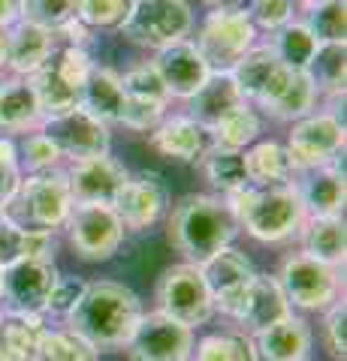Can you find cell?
<instances>
[{"label":"cell","mask_w":347,"mask_h":361,"mask_svg":"<svg viewBox=\"0 0 347 361\" xmlns=\"http://www.w3.org/2000/svg\"><path fill=\"white\" fill-rule=\"evenodd\" d=\"M142 313V301L133 289L112 280H97L88 283L82 301L66 316V322L70 331L85 337L94 349H118L127 346Z\"/></svg>","instance_id":"cell-1"},{"label":"cell","mask_w":347,"mask_h":361,"mask_svg":"<svg viewBox=\"0 0 347 361\" xmlns=\"http://www.w3.org/2000/svg\"><path fill=\"white\" fill-rule=\"evenodd\" d=\"M239 235V223L227 199L187 196L172 208L170 241L190 265H203L220 247H230Z\"/></svg>","instance_id":"cell-2"},{"label":"cell","mask_w":347,"mask_h":361,"mask_svg":"<svg viewBox=\"0 0 347 361\" xmlns=\"http://www.w3.org/2000/svg\"><path fill=\"white\" fill-rule=\"evenodd\" d=\"M239 229H245L257 241L278 244L299 235L305 223V205L299 199L296 184L284 187H242L239 193L227 196Z\"/></svg>","instance_id":"cell-3"},{"label":"cell","mask_w":347,"mask_h":361,"mask_svg":"<svg viewBox=\"0 0 347 361\" xmlns=\"http://www.w3.org/2000/svg\"><path fill=\"white\" fill-rule=\"evenodd\" d=\"M70 208H73L70 180L58 169H49V172H33L30 178H21L16 193L0 208V214L6 220H13L16 226H21V229L54 232L66 223Z\"/></svg>","instance_id":"cell-4"},{"label":"cell","mask_w":347,"mask_h":361,"mask_svg":"<svg viewBox=\"0 0 347 361\" xmlns=\"http://www.w3.org/2000/svg\"><path fill=\"white\" fill-rule=\"evenodd\" d=\"M91 54L79 45H64L61 51H52V58L40 66L37 73L25 75L33 94H37V103L42 109V118L49 115H61V111H70L79 106L82 97V85L88 73H91Z\"/></svg>","instance_id":"cell-5"},{"label":"cell","mask_w":347,"mask_h":361,"mask_svg":"<svg viewBox=\"0 0 347 361\" xmlns=\"http://www.w3.org/2000/svg\"><path fill=\"white\" fill-rule=\"evenodd\" d=\"M190 30H194V13L187 0H133L127 18L121 21V33L130 42L154 51L187 39Z\"/></svg>","instance_id":"cell-6"},{"label":"cell","mask_w":347,"mask_h":361,"mask_svg":"<svg viewBox=\"0 0 347 361\" xmlns=\"http://www.w3.org/2000/svg\"><path fill=\"white\" fill-rule=\"evenodd\" d=\"M64 226L76 256L85 262H106L124 241V223L118 211L103 202H73Z\"/></svg>","instance_id":"cell-7"},{"label":"cell","mask_w":347,"mask_h":361,"mask_svg":"<svg viewBox=\"0 0 347 361\" xmlns=\"http://www.w3.org/2000/svg\"><path fill=\"white\" fill-rule=\"evenodd\" d=\"M158 310L187 325V329L206 325L215 316V301H211V292L199 274V265L182 262L163 271L158 283Z\"/></svg>","instance_id":"cell-8"},{"label":"cell","mask_w":347,"mask_h":361,"mask_svg":"<svg viewBox=\"0 0 347 361\" xmlns=\"http://www.w3.org/2000/svg\"><path fill=\"white\" fill-rule=\"evenodd\" d=\"M54 280H58V268L52 259H16L13 265L0 268V304L6 307V313L46 316Z\"/></svg>","instance_id":"cell-9"},{"label":"cell","mask_w":347,"mask_h":361,"mask_svg":"<svg viewBox=\"0 0 347 361\" xmlns=\"http://www.w3.org/2000/svg\"><path fill=\"white\" fill-rule=\"evenodd\" d=\"M257 27L245 9H211L196 33V49L211 70H233L245 51L254 45Z\"/></svg>","instance_id":"cell-10"},{"label":"cell","mask_w":347,"mask_h":361,"mask_svg":"<svg viewBox=\"0 0 347 361\" xmlns=\"http://www.w3.org/2000/svg\"><path fill=\"white\" fill-rule=\"evenodd\" d=\"M290 307L302 310H327L339 301V268H332L308 253H293L284 259L278 274Z\"/></svg>","instance_id":"cell-11"},{"label":"cell","mask_w":347,"mask_h":361,"mask_svg":"<svg viewBox=\"0 0 347 361\" xmlns=\"http://www.w3.org/2000/svg\"><path fill=\"white\" fill-rule=\"evenodd\" d=\"M341 151H344V123L332 111L305 115L293 123V133H290L287 142V157L296 172L335 163Z\"/></svg>","instance_id":"cell-12"},{"label":"cell","mask_w":347,"mask_h":361,"mask_svg":"<svg viewBox=\"0 0 347 361\" xmlns=\"http://www.w3.org/2000/svg\"><path fill=\"white\" fill-rule=\"evenodd\" d=\"M199 274H203L206 286L211 292L215 310L227 313L230 319H236L245 298H248L254 277H257V268L251 265V259L242 250H236V247H220L215 256H208L206 262L199 265Z\"/></svg>","instance_id":"cell-13"},{"label":"cell","mask_w":347,"mask_h":361,"mask_svg":"<svg viewBox=\"0 0 347 361\" xmlns=\"http://www.w3.org/2000/svg\"><path fill=\"white\" fill-rule=\"evenodd\" d=\"M130 361H190L194 329L170 319L166 313H142L136 331L127 341Z\"/></svg>","instance_id":"cell-14"},{"label":"cell","mask_w":347,"mask_h":361,"mask_svg":"<svg viewBox=\"0 0 347 361\" xmlns=\"http://www.w3.org/2000/svg\"><path fill=\"white\" fill-rule=\"evenodd\" d=\"M40 133L49 135L54 142V148L61 151V157H70V160L109 154V145H112L109 127L103 121H97L94 115H88L82 106L61 111V115L42 118Z\"/></svg>","instance_id":"cell-15"},{"label":"cell","mask_w":347,"mask_h":361,"mask_svg":"<svg viewBox=\"0 0 347 361\" xmlns=\"http://www.w3.org/2000/svg\"><path fill=\"white\" fill-rule=\"evenodd\" d=\"M112 208L118 211L124 229L145 232L148 226H154L163 217L166 208H170V184H166V178L160 172L130 175Z\"/></svg>","instance_id":"cell-16"},{"label":"cell","mask_w":347,"mask_h":361,"mask_svg":"<svg viewBox=\"0 0 347 361\" xmlns=\"http://www.w3.org/2000/svg\"><path fill=\"white\" fill-rule=\"evenodd\" d=\"M127 178L130 172L124 169V163H118L109 154L73 160V169L66 172L73 202H103V205H115Z\"/></svg>","instance_id":"cell-17"},{"label":"cell","mask_w":347,"mask_h":361,"mask_svg":"<svg viewBox=\"0 0 347 361\" xmlns=\"http://www.w3.org/2000/svg\"><path fill=\"white\" fill-rule=\"evenodd\" d=\"M317 103V87L308 78L305 70H290V66H278L275 75L269 78L263 87L257 106L266 109L278 121H299L311 115V109Z\"/></svg>","instance_id":"cell-18"},{"label":"cell","mask_w":347,"mask_h":361,"mask_svg":"<svg viewBox=\"0 0 347 361\" xmlns=\"http://www.w3.org/2000/svg\"><path fill=\"white\" fill-rule=\"evenodd\" d=\"M151 63L160 73L170 97H178V99H190L211 75V66L206 63V58L199 54V49L190 39L166 45V49L158 51V58Z\"/></svg>","instance_id":"cell-19"},{"label":"cell","mask_w":347,"mask_h":361,"mask_svg":"<svg viewBox=\"0 0 347 361\" xmlns=\"http://www.w3.org/2000/svg\"><path fill=\"white\" fill-rule=\"evenodd\" d=\"M293 313V307H290V301L284 295L281 283H278V277L272 274H257L254 283L248 289V298H245L242 310L236 316L239 322V331L245 334H257L269 329V325H275L278 319H284V316Z\"/></svg>","instance_id":"cell-20"},{"label":"cell","mask_w":347,"mask_h":361,"mask_svg":"<svg viewBox=\"0 0 347 361\" xmlns=\"http://www.w3.org/2000/svg\"><path fill=\"white\" fill-rule=\"evenodd\" d=\"M299 178V199L305 205L308 217H339L344 208V172L335 163L317 166V169H305L296 172Z\"/></svg>","instance_id":"cell-21"},{"label":"cell","mask_w":347,"mask_h":361,"mask_svg":"<svg viewBox=\"0 0 347 361\" xmlns=\"http://www.w3.org/2000/svg\"><path fill=\"white\" fill-rule=\"evenodd\" d=\"M260 361H302L311 353V329L302 316L290 313L254 334Z\"/></svg>","instance_id":"cell-22"},{"label":"cell","mask_w":347,"mask_h":361,"mask_svg":"<svg viewBox=\"0 0 347 361\" xmlns=\"http://www.w3.org/2000/svg\"><path fill=\"white\" fill-rule=\"evenodd\" d=\"M151 145H154V151L170 157V160L196 163L199 157L208 151V130L190 115L170 118V121H160L158 127H154Z\"/></svg>","instance_id":"cell-23"},{"label":"cell","mask_w":347,"mask_h":361,"mask_svg":"<svg viewBox=\"0 0 347 361\" xmlns=\"http://www.w3.org/2000/svg\"><path fill=\"white\" fill-rule=\"evenodd\" d=\"M79 106L94 115L97 121H103L106 127L109 123H121L124 118V106H127V94L124 85H121V75L109 66H91L85 85H82V97Z\"/></svg>","instance_id":"cell-24"},{"label":"cell","mask_w":347,"mask_h":361,"mask_svg":"<svg viewBox=\"0 0 347 361\" xmlns=\"http://www.w3.org/2000/svg\"><path fill=\"white\" fill-rule=\"evenodd\" d=\"M54 37L58 33H52L46 27H37L30 21H18L6 33V66H13L16 75L37 73L52 58Z\"/></svg>","instance_id":"cell-25"},{"label":"cell","mask_w":347,"mask_h":361,"mask_svg":"<svg viewBox=\"0 0 347 361\" xmlns=\"http://www.w3.org/2000/svg\"><path fill=\"white\" fill-rule=\"evenodd\" d=\"M42 123V109L37 94L25 75L0 82V130L4 133H28Z\"/></svg>","instance_id":"cell-26"},{"label":"cell","mask_w":347,"mask_h":361,"mask_svg":"<svg viewBox=\"0 0 347 361\" xmlns=\"http://www.w3.org/2000/svg\"><path fill=\"white\" fill-rule=\"evenodd\" d=\"M245 154V172L251 187H284L296 184V169L290 163L287 148L278 142H254Z\"/></svg>","instance_id":"cell-27"},{"label":"cell","mask_w":347,"mask_h":361,"mask_svg":"<svg viewBox=\"0 0 347 361\" xmlns=\"http://www.w3.org/2000/svg\"><path fill=\"white\" fill-rule=\"evenodd\" d=\"M187 103H190V118L199 121L208 130L211 123L227 115L233 106L242 103V94H239L236 82H233L230 70H211V75L206 78V85L199 87Z\"/></svg>","instance_id":"cell-28"},{"label":"cell","mask_w":347,"mask_h":361,"mask_svg":"<svg viewBox=\"0 0 347 361\" xmlns=\"http://www.w3.org/2000/svg\"><path fill=\"white\" fill-rule=\"evenodd\" d=\"M42 331H46L42 316L4 313L0 316V361H37Z\"/></svg>","instance_id":"cell-29"},{"label":"cell","mask_w":347,"mask_h":361,"mask_svg":"<svg viewBox=\"0 0 347 361\" xmlns=\"http://www.w3.org/2000/svg\"><path fill=\"white\" fill-rule=\"evenodd\" d=\"M299 235H302V247H305L302 253L314 256L332 268L344 265V220H341V214L339 217H305Z\"/></svg>","instance_id":"cell-30"},{"label":"cell","mask_w":347,"mask_h":361,"mask_svg":"<svg viewBox=\"0 0 347 361\" xmlns=\"http://www.w3.org/2000/svg\"><path fill=\"white\" fill-rule=\"evenodd\" d=\"M281 66L278 54L272 51V45H251L242 58L233 63V82H236L239 94L245 103H257L263 94V87L269 85V78L275 75V70Z\"/></svg>","instance_id":"cell-31"},{"label":"cell","mask_w":347,"mask_h":361,"mask_svg":"<svg viewBox=\"0 0 347 361\" xmlns=\"http://www.w3.org/2000/svg\"><path fill=\"white\" fill-rule=\"evenodd\" d=\"M54 253V232L42 229H21L13 220L0 214V268L13 265L16 259L37 256V259H52Z\"/></svg>","instance_id":"cell-32"},{"label":"cell","mask_w":347,"mask_h":361,"mask_svg":"<svg viewBox=\"0 0 347 361\" xmlns=\"http://www.w3.org/2000/svg\"><path fill=\"white\" fill-rule=\"evenodd\" d=\"M260 130H263V123H260V115L254 111L251 103H242L239 106H233L227 115L218 118L215 123L208 127V135L215 139L218 148H230V151H245V148H251V145L260 139Z\"/></svg>","instance_id":"cell-33"},{"label":"cell","mask_w":347,"mask_h":361,"mask_svg":"<svg viewBox=\"0 0 347 361\" xmlns=\"http://www.w3.org/2000/svg\"><path fill=\"white\" fill-rule=\"evenodd\" d=\"M203 175L208 178V184L220 190L223 196L239 193L242 187H248V172H245V154L242 151H230V148H208L203 157Z\"/></svg>","instance_id":"cell-34"},{"label":"cell","mask_w":347,"mask_h":361,"mask_svg":"<svg viewBox=\"0 0 347 361\" xmlns=\"http://www.w3.org/2000/svg\"><path fill=\"white\" fill-rule=\"evenodd\" d=\"M305 73L317 94L344 99V42H320Z\"/></svg>","instance_id":"cell-35"},{"label":"cell","mask_w":347,"mask_h":361,"mask_svg":"<svg viewBox=\"0 0 347 361\" xmlns=\"http://www.w3.org/2000/svg\"><path fill=\"white\" fill-rule=\"evenodd\" d=\"M317 37L308 30L305 21H287L284 27L275 30L272 39V51L278 54V61L290 70H308L311 58L317 51Z\"/></svg>","instance_id":"cell-36"},{"label":"cell","mask_w":347,"mask_h":361,"mask_svg":"<svg viewBox=\"0 0 347 361\" xmlns=\"http://www.w3.org/2000/svg\"><path fill=\"white\" fill-rule=\"evenodd\" d=\"M194 361H260L257 343L245 331H227V334H208L196 343L190 353Z\"/></svg>","instance_id":"cell-37"},{"label":"cell","mask_w":347,"mask_h":361,"mask_svg":"<svg viewBox=\"0 0 347 361\" xmlns=\"http://www.w3.org/2000/svg\"><path fill=\"white\" fill-rule=\"evenodd\" d=\"M37 361H100V349L76 331H42L37 346Z\"/></svg>","instance_id":"cell-38"},{"label":"cell","mask_w":347,"mask_h":361,"mask_svg":"<svg viewBox=\"0 0 347 361\" xmlns=\"http://www.w3.org/2000/svg\"><path fill=\"white\" fill-rule=\"evenodd\" d=\"M308 30L317 42H344L347 33V0H320L308 6Z\"/></svg>","instance_id":"cell-39"},{"label":"cell","mask_w":347,"mask_h":361,"mask_svg":"<svg viewBox=\"0 0 347 361\" xmlns=\"http://www.w3.org/2000/svg\"><path fill=\"white\" fill-rule=\"evenodd\" d=\"M124 94L139 103H154V106H166L170 103V90H166L160 73L154 70V63H139L130 73L121 75Z\"/></svg>","instance_id":"cell-40"},{"label":"cell","mask_w":347,"mask_h":361,"mask_svg":"<svg viewBox=\"0 0 347 361\" xmlns=\"http://www.w3.org/2000/svg\"><path fill=\"white\" fill-rule=\"evenodd\" d=\"M76 18V0H21V21L58 33Z\"/></svg>","instance_id":"cell-41"},{"label":"cell","mask_w":347,"mask_h":361,"mask_svg":"<svg viewBox=\"0 0 347 361\" xmlns=\"http://www.w3.org/2000/svg\"><path fill=\"white\" fill-rule=\"evenodd\" d=\"M133 0H76V18L85 27H121Z\"/></svg>","instance_id":"cell-42"},{"label":"cell","mask_w":347,"mask_h":361,"mask_svg":"<svg viewBox=\"0 0 347 361\" xmlns=\"http://www.w3.org/2000/svg\"><path fill=\"white\" fill-rule=\"evenodd\" d=\"M61 160H64L61 151L54 148V142L42 133L25 135V142H21V148H18V166L25 163L28 172H49V169H54Z\"/></svg>","instance_id":"cell-43"},{"label":"cell","mask_w":347,"mask_h":361,"mask_svg":"<svg viewBox=\"0 0 347 361\" xmlns=\"http://www.w3.org/2000/svg\"><path fill=\"white\" fill-rule=\"evenodd\" d=\"M85 289H88V283H85L82 277H73V274L61 277V274H58V280H54V286H52V292H49L46 313H54V316H70L76 304L82 301Z\"/></svg>","instance_id":"cell-44"},{"label":"cell","mask_w":347,"mask_h":361,"mask_svg":"<svg viewBox=\"0 0 347 361\" xmlns=\"http://www.w3.org/2000/svg\"><path fill=\"white\" fill-rule=\"evenodd\" d=\"M248 18L254 21V27L278 30L293 21V0H251Z\"/></svg>","instance_id":"cell-45"},{"label":"cell","mask_w":347,"mask_h":361,"mask_svg":"<svg viewBox=\"0 0 347 361\" xmlns=\"http://www.w3.org/2000/svg\"><path fill=\"white\" fill-rule=\"evenodd\" d=\"M327 322H323V343H327L329 355L335 361H344L347 355V334H344V322H347V310L344 301H332L327 307Z\"/></svg>","instance_id":"cell-46"},{"label":"cell","mask_w":347,"mask_h":361,"mask_svg":"<svg viewBox=\"0 0 347 361\" xmlns=\"http://www.w3.org/2000/svg\"><path fill=\"white\" fill-rule=\"evenodd\" d=\"M21 180V169L18 166H9V163H0V208L9 202V196L16 193Z\"/></svg>","instance_id":"cell-47"},{"label":"cell","mask_w":347,"mask_h":361,"mask_svg":"<svg viewBox=\"0 0 347 361\" xmlns=\"http://www.w3.org/2000/svg\"><path fill=\"white\" fill-rule=\"evenodd\" d=\"M21 21V0H0V30H9Z\"/></svg>","instance_id":"cell-48"},{"label":"cell","mask_w":347,"mask_h":361,"mask_svg":"<svg viewBox=\"0 0 347 361\" xmlns=\"http://www.w3.org/2000/svg\"><path fill=\"white\" fill-rule=\"evenodd\" d=\"M0 163L18 166V148L13 145V139H4V135H0Z\"/></svg>","instance_id":"cell-49"},{"label":"cell","mask_w":347,"mask_h":361,"mask_svg":"<svg viewBox=\"0 0 347 361\" xmlns=\"http://www.w3.org/2000/svg\"><path fill=\"white\" fill-rule=\"evenodd\" d=\"M206 4H211L215 9H242L245 0H206Z\"/></svg>","instance_id":"cell-50"},{"label":"cell","mask_w":347,"mask_h":361,"mask_svg":"<svg viewBox=\"0 0 347 361\" xmlns=\"http://www.w3.org/2000/svg\"><path fill=\"white\" fill-rule=\"evenodd\" d=\"M6 66V33L0 30V70Z\"/></svg>","instance_id":"cell-51"},{"label":"cell","mask_w":347,"mask_h":361,"mask_svg":"<svg viewBox=\"0 0 347 361\" xmlns=\"http://www.w3.org/2000/svg\"><path fill=\"white\" fill-rule=\"evenodd\" d=\"M302 4H305V6H314V4H320V0H302Z\"/></svg>","instance_id":"cell-52"},{"label":"cell","mask_w":347,"mask_h":361,"mask_svg":"<svg viewBox=\"0 0 347 361\" xmlns=\"http://www.w3.org/2000/svg\"><path fill=\"white\" fill-rule=\"evenodd\" d=\"M0 316H4V310H0Z\"/></svg>","instance_id":"cell-53"},{"label":"cell","mask_w":347,"mask_h":361,"mask_svg":"<svg viewBox=\"0 0 347 361\" xmlns=\"http://www.w3.org/2000/svg\"><path fill=\"white\" fill-rule=\"evenodd\" d=\"M302 361H308V358H302Z\"/></svg>","instance_id":"cell-54"}]
</instances>
